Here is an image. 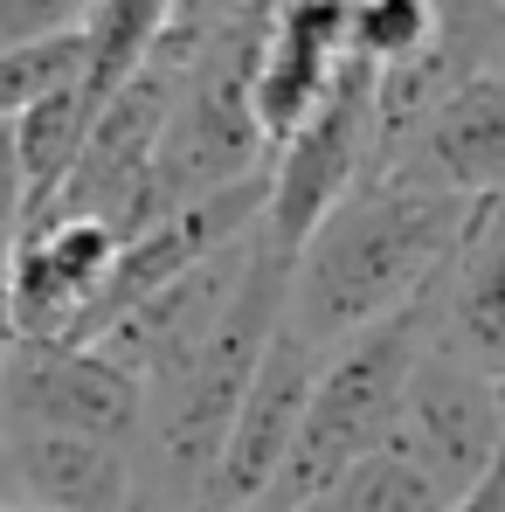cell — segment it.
<instances>
[{
	"label": "cell",
	"instance_id": "14",
	"mask_svg": "<svg viewBox=\"0 0 505 512\" xmlns=\"http://www.w3.org/2000/svg\"><path fill=\"white\" fill-rule=\"evenodd\" d=\"M436 14L429 0H353V28H346V56L367 63V70H395L429 49L436 35Z\"/></svg>",
	"mask_w": 505,
	"mask_h": 512
},
{
	"label": "cell",
	"instance_id": "11",
	"mask_svg": "<svg viewBox=\"0 0 505 512\" xmlns=\"http://www.w3.org/2000/svg\"><path fill=\"white\" fill-rule=\"evenodd\" d=\"M346 28H353V0L270 7V35H263V56H256V77H250V111L270 153L291 132H305L312 111L326 104L339 63H346Z\"/></svg>",
	"mask_w": 505,
	"mask_h": 512
},
{
	"label": "cell",
	"instance_id": "21",
	"mask_svg": "<svg viewBox=\"0 0 505 512\" xmlns=\"http://www.w3.org/2000/svg\"><path fill=\"white\" fill-rule=\"evenodd\" d=\"M0 450H7V416H0Z\"/></svg>",
	"mask_w": 505,
	"mask_h": 512
},
{
	"label": "cell",
	"instance_id": "2",
	"mask_svg": "<svg viewBox=\"0 0 505 512\" xmlns=\"http://www.w3.org/2000/svg\"><path fill=\"white\" fill-rule=\"evenodd\" d=\"M284 291H291V256L250 236L243 284H236L229 312L215 319V333L173 381L146 388V423H139V450H132L139 512H201V492L215 478L229 423L250 395L270 340L284 333Z\"/></svg>",
	"mask_w": 505,
	"mask_h": 512
},
{
	"label": "cell",
	"instance_id": "1",
	"mask_svg": "<svg viewBox=\"0 0 505 512\" xmlns=\"http://www.w3.org/2000/svg\"><path fill=\"white\" fill-rule=\"evenodd\" d=\"M478 208L485 201H450V194H422L395 180L353 187L312 229V243L291 256L284 333L326 360L346 340L374 333L381 319L409 312L471 236Z\"/></svg>",
	"mask_w": 505,
	"mask_h": 512
},
{
	"label": "cell",
	"instance_id": "17",
	"mask_svg": "<svg viewBox=\"0 0 505 512\" xmlns=\"http://www.w3.org/2000/svg\"><path fill=\"white\" fill-rule=\"evenodd\" d=\"M21 229H28V187H21L14 146H7V125H0V256L21 243Z\"/></svg>",
	"mask_w": 505,
	"mask_h": 512
},
{
	"label": "cell",
	"instance_id": "9",
	"mask_svg": "<svg viewBox=\"0 0 505 512\" xmlns=\"http://www.w3.org/2000/svg\"><path fill=\"white\" fill-rule=\"evenodd\" d=\"M118 263V236L104 222H70L49 215L35 229H21V243L7 250L0 277V312H7V346H42V340H77Z\"/></svg>",
	"mask_w": 505,
	"mask_h": 512
},
{
	"label": "cell",
	"instance_id": "10",
	"mask_svg": "<svg viewBox=\"0 0 505 512\" xmlns=\"http://www.w3.org/2000/svg\"><path fill=\"white\" fill-rule=\"evenodd\" d=\"M312 374H319V353L298 346L291 333H277L263 367H256L250 395L229 423V443L215 457V478L201 492V512H250L270 499L291 443H298V423H305V395H312Z\"/></svg>",
	"mask_w": 505,
	"mask_h": 512
},
{
	"label": "cell",
	"instance_id": "13",
	"mask_svg": "<svg viewBox=\"0 0 505 512\" xmlns=\"http://www.w3.org/2000/svg\"><path fill=\"white\" fill-rule=\"evenodd\" d=\"M14 499L42 512H139V464L90 436H7Z\"/></svg>",
	"mask_w": 505,
	"mask_h": 512
},
{
	"label": "cell",
	"instance_id": "16",
	"mask_svg": "<svg viewBox=\"0 0 505 512\" xmlns=\"http://www.w3.org/2000/svg\"><path fill=\"white\" fill-rule=\"evenodd\" d=\"M77 21H84L77 0H0V56L28 49V42H49V35L77 28Z\"/></svg>",
	"mask_w": 505,
	"mask_h": 512
},
{
	"label": "cell",
	"instance_id": "20",
	"mask_svg": "<svg viewBox=\"0 0 505 512\" xmlns=\"http://www.w3.org/2000/svg\"><path fill=\"white\" fill-rule=\"evenodd\" d=\"M0 512H42V506H21V499H7V506H0Z\"/></svg>",
	"mask_w": 505,
	"mask_h": 512
},
{
	"label": "cell",
	"instance_id": "15",
	"mask_svg": "<svg viewBox=\"0 0 505 512\" xmlns=\"http://www.w3.org/2000/svg\"><path fill=\"white\" fill-rule=\"evenodd\" d=\"M84 14H90V7H84ZM77 70H84V21L63 28V35H49V42L7 49V56H0V125H14V118L35 111L42 97H56Z\"/></svg>",
	"mask_w": 505,
	"mask_h": 512
},
{
	"label": "cell",
	"instance_id": "4",
	"mask_svg": "<svg viewBox=\"0 0 505 512\" xmlns=\"http://www.w3.org/2000/svg\"><path fill=\"white\" fill-rule=\"evenodd\" d=\"M422 346H429V291L409 312L381 319L374 333H360L319 360L298 443H291L263 512H312L346 471H360L367 457L388 450L395 416H402V388H409V367H416Z\"/></svg>",
	"mask_w": 505,
	"mask_h": 512
},
{
	"label": "cell",
	"instance_id": "18",
	"mask_svg": "<svg viewBox=\"0 0 505 512\" xmlns=\"http://www.w3.org/2000/svg\"><path fill=\"white\" fill-rule=\"evenodd\" d=\"M443 512H505V457L478 478V485H471V492H464V499H450Z\"/></svg>",
	"mask_w": 505,
	"mask_h": 512
},
{
	"label": "cell",
	"instance_id": "5",
	"mask_svg": "<svg viewBox=\"0 0 505 512\" xmlns=\"http://www.w3.org/2000/svg\"><path fill=\"white\" fill-rule=\"evenodd\" d=\"M367 173H374V70L346 56L312 125L270 153V201H263L256 236L298 256L339 201L367 187Z\"/></svg>",
	"mask_w": 505,
	"mask_h": 512
},
{
	"label": "cell",
	"instance_id": "23",
	"mask_svg": "<svg viewBox=\"0 0 505 512\" xmlns=\"http://www.w3.org/2000/svg\"><path fill=\"white\" fill-rule=\"evenodd\" d=\"M499 201H505V194H499Z\"/></svg>",
	"mask_w": 505,
	"mask_h": 512
},
{
	"label": "cell",
	"instance_id": "7",
	"mask_svg": "<svg viewBox=\"0 0 505 512\" xmlns=\"http://www.w3.org/2000/svg\"><path fill=\"white\" fill-rule=\"evenodd\" d=\"M388 450L429 478L443 499H464L492 464L505 457V409L492 395L485 374H471L450 346H422L416 367H409V388H402V416Z\"/></svg>",
	"mask_w": 505,
	"mask_h": 512
},
{
	"label": "cell",
	"instance_id": "12",
	"mask_svg": "<svg viewBox=\"0 0 505 512\" xmlns=\"http://www.w3.org/2000/svg\"><path fill=\"white\" fill-rule=\"evenodd\" d=\"M429 340L492 381L505 409V201H485L471 236L429 284Z\"/></svg>",
	"mask_w": 505,
	"mask_h": 512
},
{
	"label": "cell",
	"instance_id": "6",
	"mask_svg": "<svg viewBox=\"0 0 505 512\" xmlns=\"http://www.w3.org/2000/svg\"><path fill=\"white\" fill-rule=\"evenodd\" d=\"M0 416L7 436H90L139 450L146 388L90 346H7L0 353Z\"/></svg>",
	"mask_w": 505,
	"mask_h": 512
},
{
	"label": "cell",
	"instance_id": "19",
	"mask_svg": "<svg viewBox=\"0 0 505 512\" xmlns=\"http://www.w3.org/2000/svg\"><path fill=\"white\" fill-rule=\"evenodd\" d=\"M0 277H7V256H0ZM0 353H7V312H0Z\"/></svg>",
	"mask_w": 505,
	"mask_h": 512
},
{
	"label": "cell",
	"instance_id": "22",
	"mask_svg": "<svg viewBox=\"0 0 505 512\" xmlns=\"http://www.w3.org/2000/svg\"><path fill=\"white\" fill-rule=\"evenodd\" d=\"M250 512H263V506H250Z\"/></svg>",
	"mask_w": 505,
	"mask_h": 512
},
{
	"label": "cell",
	"instance_id": "3",
	"mask_svg": "<svg viewBox=\"0 0 505 512\" xmlns=\"http://www.w3.org/2000/svg\"><path fill=\"white\" fill-rule=\"evenodd\" d=\"M263 35H270V7H208V35H201L180 90H173L167 132L153 153L139 229H153L160 215H180L222 187H243L256 173H270V146H263L250 111Z\"/></svg>",
	"mask_w": 505,
	"mask_h": 512
},
{
	"label": "cell",
	"instance_id": "8",
	"mask_svg": "<svg viewBox=\"0 0 505 512\" xmlns=\"http://www.w3.org/2000/svg\"><path fill=\"white\" fill-rule=\"evenodd\" d=\"M374 180L450 194V201H499L505 194V35L485 56V70H471L374 167Z\"/></svg>",
	"mask_w": 505,
	"mask_h": 512
}]
</instances>
